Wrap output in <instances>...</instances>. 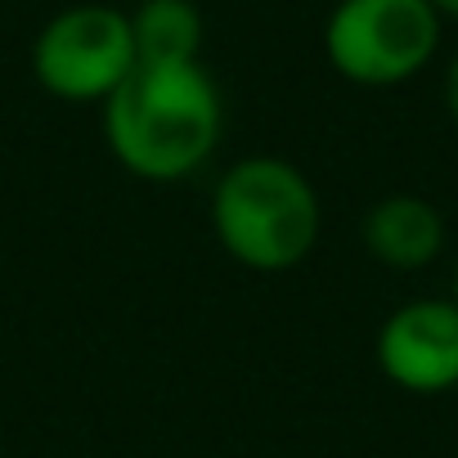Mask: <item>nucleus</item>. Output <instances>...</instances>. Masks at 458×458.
<instances>
[{
	"label": "nucleus",
	"mask_w": 458,
	"mask_h": 458,
	"mask_svg": "<svg viewBox=\"0 0 458 458\" xmlns=\"http://www.w3.org/2000/svg\"><path fill=\"white\" fill-rule=\"evenodd\" d=\"M113 157L153 184L193 175L220 140V90L202 64H135L104 99Z\"/></svg>",
	"instance_id": "f257e3e1"
},
{
	"label": "nucleus",
	"mask_w": 458,
	"mask_h": 458,
	"mask_svg": "<svg viewBox=\"0 0 458 458\" xmlns=\"http://www.w3.org/2000/svg\"><path fill=\"white\" fill-rule=\"evenodd\" d=\"M211 225L234 261L275 275L315 252L324 207L306 171L288 157H243L216 180Z\"/></svg>",
	"instance_id": "f03ea898"
},
{
	"label": "nucleus",
	"mask_w": 458,
	"mask_h": 458,
	"mask_svg": "<svg viewBox=\"0 0 458 458\" xmlns=\"http://www.w3.org/2000/svg\"><path fill=\"white\" fill-rule=\"evenodd\" d=\"M440 46V14L427 0H337L324 23L328 64L355 86H400Z\"/></svg>",
	"instance_id": "7ed1b4c3"
},
{
	"label": "nucleus",
	"mask_w": 458,
	"mask_h": 458,
	"mask_svg": "<svg viewBox=\"0 0 458 458\" xmlns=\"http://www.w3.org/2000/svg\"><path fill=\"white\" fill-rule=\"evenodd\" d=\"M135 37L131 14L113 5H72L59 10L37 46H32V72L37 81L68 104H95L108 99L131 72H135Z\"/></svg>",
	"instance_id": "20e7f679"
},
{
	"label": "nucleus",
	"mask_w": 458,
	"mask_h": 458,
	"mask_svg": "<svg viewBox=\"0 0 458 458\" xmlns=\"http://www.w3.org/2000/svg\"><path fill=\"white\" fill-rule=\"evenodd\" d=\"M377 364L382 373L413 391L440 395L458 386V301H404L377 328Z\"/></svg>",
	"instance_id": "39448f33"
},
{
	"label": "nucleus",
	"mask_w": 458,
	"mask_h": 458,
	"mask_svg": "<svg viewBox=\"0 0 458 458\" xmlns=\"http://www.w3.org/2000/svg\"><path fill=\"white\" fill-rule=\"evenodd\" d=\"M364 248L391 270H422L445 248V216L418 193H386L364 216Z\"/></svg>",
	"instance_id": "423d86ee"
},
{
	"label": "nucleus",
	"mask_w": 458,
	"mask_h": 458,
	"mask_svg": "<svg viewBox=\"0 0 458 458\" xmlns=\"http://www.w3.org/2000/svg\"><path fill=\"white\" fill-rule=\"evenodd\" d=\"M140 64H198L202 14L193 0H140L131 14Z\"/></svg>",
	"instance_id": "0eeeda50"
},
{
	"label": "nucleus",
	"mask_w": 458,
	"mask_h": 458,
	"mask_svg": "<svg viewBox=\"0 0 458 458\" xmlns=\"http://www.w3.org/2000/svg\"><path fill=\"white\" fill-rule=\"evenodd\" d=\"M445 108H449V117L458 122V55H454L449 72H445Z\"/></svg>",
	"instance_id": "6e6552de"
},
{
	"label": "nucleus",
	"mask_w": 458,
	"mask_h": 458,
	"mask_svg": "<svg viewBox=\"0 0 458 458\" xmlns=\"http://www.w3.org/2000/svg\"><path fill=\"white\" fill-rule=\"evenodd\" d=\"M427 5H431L440 19H458V0H427Z\"/></svg>",
	"instance_id": "1a4fd4ad"
},
{
	"label": "nucleus",
	"mask_w": 458,
	"mask_h": 458,
	"mask_svg": "<svg viewBox=\"0 0 458 458\" xmlns=\"http://www.w3.org/2000/svg\"><path fill=\"white\" fill-rule=\"evenodd\" d=\"M454 301H458V270H454Z\"/></svg>",
	"instance_id": "9d476101"
}]
</instances>
